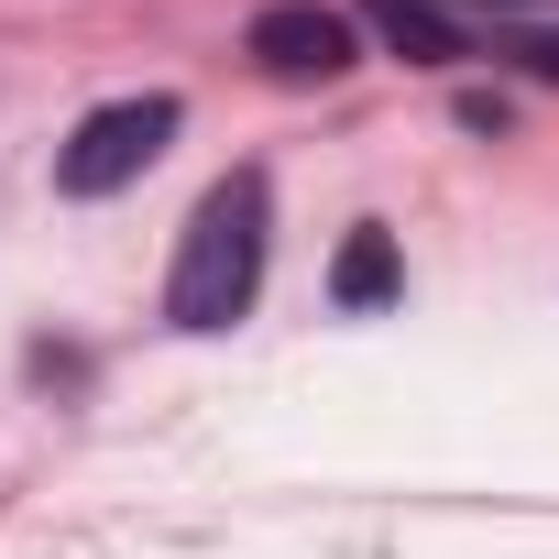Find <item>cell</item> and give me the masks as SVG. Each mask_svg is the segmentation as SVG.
I'll list each match as a JSON object with an SVG mask.
<instances>
[{
    "mask_svg": "<svg viewBox=\"0 0 559 559\" xmlns=\"http://www.w3.org/2000/svg\"><path fill=\"white\" fill-rule=\"evenodd\" d=\"M362 12H373V34H384L406 67H450V56H461V23L428 12V0H362Z\"/></svg>",
    "mask_w": 559,
    "mask_h": 559,
    "instance_id": "5",
    "label": "cell"
},
{
    "mask_svg": "<svg viewBox=\"0 0 559 559\" xmlns=\"http://www.w3.org/2000/svg\"><path fill=\"white\" fill-rule=\"evenodd\" d=\"M176 99H110V110H88L67 143H56V198H121L165 143H176Z\"/></svg>",
    "mask_w": 559,
    "mask_h": 559,
    "instance_id": "2",
    "label": "cell"
},
{
    "mask_svg": "<svg viewBox=\"0 0 559 559\" xmlns=\"http://www.w3.org/2000/svg\"><path fill=\"white\" fill-rule=\"evenodd\" d=\"M241 45H252V67H263V78H286V88H330V78H352V67H362L352 12H330V0H263Z\"/></svg>",
    "mask_w": 559,
    "mask_h": 559,
    "instance_id": "3",
    "label": "cell"
},
{
    "mask_svg": "<svg viewBox=\"0 0 559 559\" xmlns=\"http://www.w3.org/2000/svg\"><path fill=\"white\" fill-rule=\"evenodd\" d=\"M515 56H526L537 78H559V34H537V45H515Z\"/></svg>",
    "mask_w": 559,
    "mask_h": 559,
    "instance_id": "6",
    "label": "cell"
},
{
    "mask_svg": "<svg viewBox=\"0 0 559 559\" xmlns=\"http://www.w3.org/2000/svg\"><path fill=\"white\" fill-rule=\"evenodd\" d=\"M395 286H406V263H395V230H373V219H362V230L341 241V263H330V297H341V308H384Z\"/></svg>",
    "mask_w": 559,
    "mask_h": 559,
    "instance_id": "4",
    "label": "cell"
},
{
    "mask_svg": "<svg viewBox=\"0 0 559 559\" xmlns=\"http://www.w3.org/2000/svg\"><path fill=\"white\" fill-rule=\"evenodd\" d=\"M263 230H274V198H263L252 165L198 198V219H187V241H176V274H165V319H176V330L209 341V330L252 319V297H263Z\"/></svg>",
    "mask_w": 559,
    "mask_h": 559,
    "instance_id": "1",
    "label": "cell"
},
{
    "mask_svg": "<svg viewBox=\"0 0 559 559\" xmlns=\"http://www.w3.org/2000/svg\"><path fill=\"white\" fill-rule=\"evenodd\" d=\"M493 12H526V0H493Z\"/></svg>",
    "mask_w": 559,
    "mask_h": 559,
    "instance_id": "7",
    "label": "cell"
}]
</instances>
